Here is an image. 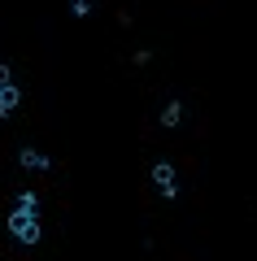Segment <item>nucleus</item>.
Returning <instances> with one entry per match:
<instances>
[{
	"mask_svg": "<svg viewBox=\"0 0 257 261\" xmlns=\"http://www.w3.org/2000/svg\"><path fill=\"white\" fill-rule=\"evenodd\" d=\"M153 183L161 187L166 200H179V178H175V166H170V161H157L153 166Z\"/></svg>",
	"mask_w": 257,
	"mask_h": 261,
	"instance_id": "7ed1b4c3",
	"label": "nucleus"
},
{
	"mask_svg": "<svg viewBox=\"0 0 257 261\" xmlns=\"http://www.w3.org/2000/svg\"><path fill=\"white\" fill-rule=\"evenodd\" d=\"M9 235H13L18 244H39V214L13 209V214H9Z\"/></svg>",
	"mask_w": 257,
	"mask_h": 261,
	"instance_id": "f257e3e1",
	"label": "nucleus"
},
{
	"mask_svg": "<svg viewBox=\"0 0 257 261\" xmlns=\"http://www.w3.org/2000/svg\"><path fill=\"white\" fill-rule=\"evenodd\" d=\"M83 5H92V0H83Z\"/></svg>",
	"mask_w": 257,
	"mask_h": 261,
	"instance_id": "6e6552de",
	"label": "nucleus"
},
{
	"mask_svg": "<svg viewBox=\"0 0 257 261\" xmlns=\"http://www.w3.org/2000/svg\"><path fill=\"white\" fill-rule=\"evenodd\" d=\"M179 122H183V105L170 100V105L161 109V126H179Z\"/></svg>",
	"mask_w": 257,
	"mask_h": 261,
	"instance_id": "39448f33",
	"label": "nucleus"
},
{
	"mask_svg": "<svg viewBox=\"0 0 257 261\" xmlns=\"http://www.w3.org/2000/svg\"><path fill=\"white\" fill-rule=\"evenodd\" d=\"M18 105H22V87H13V70H9V61H0V118H9Z\"/></svg>",
	"mask_w": 257,
	"mask_h": 261,
	"instance_id": "f03ea898",
	"label": "nucleus"
},
{
	"mask_svg": "<svg viewBox=\"0 0 257 261\" xmlns=\"http://www.w3.org/2000/svg\"><path fill=\"white\" fill-rule=\"evenodd\" d=\"M70 13H74V18H87V13H92V5H83V0H70Z\"/></svg>",
	"mask_w": 257,
	"mask_h": 261,
	"instance_id": "0eeeda50",
	"label": "nucleus"
},
{
	"mask_svg": "<svg viewBox=\"0 0 257 261\" xmlns=\"http://www.w3.org/2000/svg\"><path fill=\"white\" fill-rule=\"evenodd\" d=\"M18 161H22V170H48V166H53V157H44L39 148H22Z\"/></svg>",
	"mask_w": 257,
	"mask_h": 261,
	"instance_id": "20e7f679",
	"label": "nucleus"
},
{
	"mask_svg": "<svg viewBox=\"0 0 257 261\" xmlns=\"http://www.w3.org/2000/svg\"><path fill=\"white\" fill-rule=\"evenodd\" d=\"M13 209H27V214H39V196L35 192H18V205Z\"/></svg>",
	"mask_w": 257,
	"mask_h": 261,
	"instance_id": "423d86ee",
	"label": "nucleus"
}]
</instances>
